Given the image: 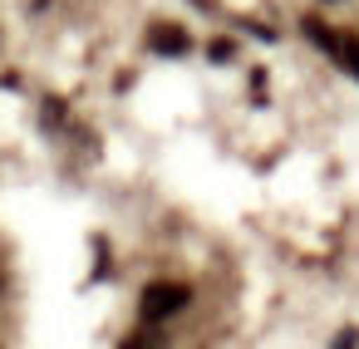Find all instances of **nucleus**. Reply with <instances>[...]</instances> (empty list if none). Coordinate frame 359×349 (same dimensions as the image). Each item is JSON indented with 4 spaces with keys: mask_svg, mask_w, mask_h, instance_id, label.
Returning <instances> with one entry per match:
<instances>
[{
    "mask_svg": "<svg viewBox=\"0 0 359 349\" xmlns=\"http://www.w3.org/2000/svg\"><path fill=\"white\" fill-rule=\"evenodd\" d=\"M153 45H158L163 55H182V50H187V35L172 25V30H158V40H153Z\"/></svg>",
    "mask_w": 359,
    "mask_h": 349,
    "instance_id": "2",
    "label": "nucleus"
},
{
    "mask_svg": "<svg viewBox=\"0 0 359 349\" xmlns=\"http://www.w3.org/2000/svg\"><path fill=\"white\" fill-rule=\"evenodd\" d=\"M349 69H354V79H359V40H339V50H334Z\"/></svg>",
    "mask_w": 359,
    "mask_h": 349,
    "instance_id": "3",
    "label": "nucleus"
},
{
    "mask_svg": "<svg viewBox=\"0 0 359 349\" xmlns=\"http://www.w3.org/2000/svg\"><path fill=\"white\" fill-rule=\"evenodd\" d=\"M187 300H192L187 285H177V280H158V285L143 290V320H168V315H177Z\"/></svg>",
    "mask_w": 359,
    "mask_h": 349,
    "instance_id": "1",
    "label": "nucleus"
},
{
    "mask_svg": "<svg viewBox=\"0 0 359 349\" xmlns=\"http://www.w3.org/2000/svg\"><path fill=\"white\" fill-rule=\"evenodd\" d=\"M349 344H354V329H344V334L334 339V349H349Z\"/></svg>",
    "mask_w": 359,
    "mask_h": 349,
    "instance_id": "5",
    "label": "nucleus"
},
{
    "mask_svg": "<svg viewBox=\"0 0 359 349\" xmlns=\"http://www.w3.org/2000/svg\"><path fill=\"white\" fill-rule=\"evenodd\" d=\"M128 349H158V339H153V334H138V339H133Z\"/></svg>",
    "mask_w": 359,
    "mask_h": 349,
    "instance_id": "4",
    "label": "nucleus"
}]
</instances>
